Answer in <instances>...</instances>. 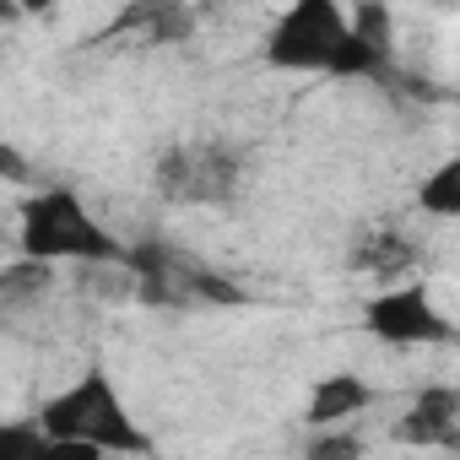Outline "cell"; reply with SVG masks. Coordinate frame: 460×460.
Returning <instances> with one entry per match:
<instances>
[{
	"label": "cell",
	"mask_w": 460,
	"mask_h": 460,
	"mask_svg": "<svg viewBox=\"0 0 460 460\" xmlns=\"http://www.w3.org/2000/svg\"><path fill=\"white\" fill-rule=\"evenodd\" d=\"M39 428L55 438L60 455H82V460H93V455H152V438L141 433L119 385L103 368H87L82 379L55 390L39 406Z\"/></svg>",
	"instance_id": "2"
},
{
	"label": "cell",
	"mask_w": 460,
	"mask_h": 460,
	"mask_svg": "<svg viewBox=\"0 0 460 460\" xmlns=\"http://www.w3.org/2000/svg\"><path fill=\"white\" fill-rule=\"evenodd\" d=\"M39 455H60L55 438L39 428V417L0 422V460H39Z\"/></svg>",
	"instance_id": "9"
},
{
	"label": "cell",
	"mask_w": 460,
	"mask_h": 460,
	"mask_svg": "<svg viewBox=\"0 0 460 460\" xmlns=\"http://www.w3.org/2000/svg\"><path fill=\"white\" fill-rule=\"evenodd\" d=\"M0 22H17V6H12V0H0Z\"/></svg>",
	"instance_id": "14"
},
{
	"label": "cell",
	"mask_w": 460,
	"mask_h": 460,
	"mask_svg": "<svg viewBox=\"0 0 460 460\" xmlns=\"http://www.w3.org/2000/svg\"><path fill=\"white\" fill-rule=\"evenodd\" d=\"M12 6H17V17H49L55 0H12Z\"/></svg>",
	"instance_id": "13"
},
{
	"label": "cell",
	"mask_w": 460,
	"mask_h": 460,
	"mask_svg": "<svg viewBox=\"0 0 460 460\" xmlns=\"http://www.w3.org/2000/svg\"><path fill=\"white\" fill-rule=\"evenodd\" d=\"M352 266H358V271H374V277H390V271L411 266V250H406L395 234H374V239H363V244H358Z\"/></svg>",
	"instance_id": "10"
},
{
	"label": "cell",
	"mask_w": 460,
	"mask_h": 460,
	"mask_svg": "<svg viewBox=\"0 0 460 460\" xmlns=\"http://www.w3.org/2000/svg\"><path fill=\"white\" fill-rule=\"evenodd\" d=\"M406 438H417V444H455L460 438V395L449 385L422 390L417 406L406 411Z\"/></svg>",
	"instance_id": "7"
},
{
	"label": "cell",
	"mask_w": 460,
	"mask_h": 460,
	"mask_svg": "<svg viewBox=\"0 0 460 460\" xmlns=\"http://www.w3.org/2000/svg\"><path fill=\"white\" fill-rule=\"evenodd\" d=\"M374 406V385L358 379V374H325L314 390H309V406H304V422L309 428H341L352 422L358 411Z\"/></svg>",
	"instance_id": "6"
},
{
	"label": "cell",
	"mask_w": 460,
	"mask_h": 460,
	"mask_svg": "<svg viewBox=\"0 0 460 460\" xmlns=\"http://www.w3.org/2000/svg\"><path fill=\"white\" fill-rule=\"evenodd\" d=\"M417 206L428 217H460V157H444L422 184H417Z\"/></svg>",
	"instance_id": "8"
},
{
	"label": "cell",
	"mask_w": 460,
	"mask_h": 460,
	"mask_svg": "<svg viewBox=\"0 0 460 460\" xmlns=\"http://www.w3.org/2000/svg\"><path fill=\"white\" fill-rule=\"evenodd\" d=\"M358 449H363V444H358V438H347V433H325V438H314V444H309V455H314V460H325V455H358Z\"/></svg>",
	"instance_id": "11"
},
{
	"label": "cell",
	"mask_w": 460,
	"mask_h": 460,
	"mask_svg": "<svg viewBox=\"0 0 460 460\" xmlns=\"http://www.w3.org/2000/svg\"><path fill=\"white\" fill-rule=\"evenodd\" d=\"M363 325L385 347H438L449 341V314L428 288H385L363 304Z\"/></svg>",
	"instance_id": "5"
},
{
	"label": "cell",
	"mask_w": 460,
	"mask_h": 460,
	"mask_svg": "<svg viewBox=\"0 0 460 460\" xmlns=\"http://www.w3.org/2000/svg\"><path fill=\"white\" fill-rule=\"evenodd\" d=\"M152 184L173 206H234L239 184H244V157L222 141L168 146L152 168Z\"/></svg>",
	"instance_id": "4"
},
{
	"label": "cell",
	"mask_w": 460,
	"mask_h": 460,
	"mask_svg": "<svg viewBox=\"0 0 460 460\" xmlns=\"http://www.w3.org/2000/svg\"><path fill=\"white\" fill-rule=\"evenodd\" d=\"M190 6H217V0H190Z\"/></svg>",
	"instance_id": "15"
},
{
	"label": "cell",
	"mask_w": 460,
	"mask_h": 460,
	"mask_svg": "<svg viewBox=\"0 0 460 460\" xmlns=\"http://www.w3.org/2000/svg\"><path fill=\"white\" fill-rule=\"evenodd\" d=\"M261 55L298 76H374L390 66V12L379 0H363V12H347V0H288Z\"/></svg>",
	"instance_id": "1"
},
{
	"label": "cell",
	"mask_w": 460,
	"mask_h": 460,
	"mask_svg": "<svg viewBox=\"0 0 460 460\" xmlns=\"http://www.w3.org/2000/svg\"><path fill=\"white\" fill-rule=\"evenodd\" d=\"M17 250L44 266H119L125 244L71 190H33L17 211Z\"/></svg>",
	"instance_id": "3"
},
{
	"label": "cell",
	"mask_w": 460,
	"mask_h": 460,
	"mask_svg": "<svg viewBox=\"0 0 460 460\" xmlns=\"http://www.w3.org/2000/svg\"><path fill=\"white\" fill-rule=\"evenodd\" d=\"M0 179H17V184L28 179V163H22V157L6 146V141H0Z\"/></svg>",
	"instance_id": "12"
}]
</instances>
